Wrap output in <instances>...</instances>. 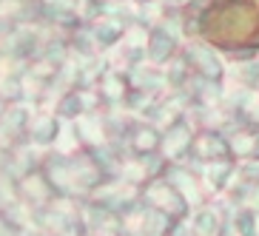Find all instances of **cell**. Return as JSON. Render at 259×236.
<instances>
[{"label": "cell", "mask_w": 259, "mask_h": 236, "mask_svg": "<svg viewBox=\"0 0 259 236\" xmlns=\"http://www.w3.org/2000/svg\"><path fill=\"white\" fill-rule=\"evenodd\" d=\"M199 31L208 43L228 52L259 49V0H208Z\"/></svg>", "instance_id": "1"}]
</instances>
